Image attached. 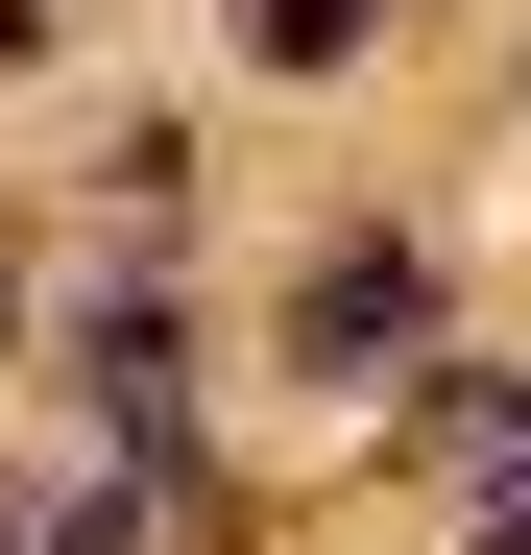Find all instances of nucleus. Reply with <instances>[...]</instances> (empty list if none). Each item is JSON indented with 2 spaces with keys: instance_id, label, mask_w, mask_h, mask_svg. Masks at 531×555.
Returning <instances> with one entry per match:
<instances>
[{
  "instance_id": "1",
  "label": "nucleus",
  "mask_w": 531,
  "mask_h": 555,
  "mask_svg": "<svg viewBox=\"0 0 531 555\" xmlns=\"http://www.w3.org/2000/svg\"><path fill=\"white\" fill-rule=\"evenodd\" d=\"M411 314H435V266H411V242H314V291H290V338H314V387H338V362L387 387V362H411Z\"/></svg>"
},
{
  "instance_id": "2",
  "label": "nucleus",
  "mask_w": 531,
  "mask_h": 555,
  "mask_svg": "<svg viewBox=\"0 0 531 555\" xmlns=\"http://www.w3.org/2000/svg\"><path fill=\"white\" fill-rule=\"evenodd\" d=\"M98 435L145 459V483L194 459V338H169V291H121V314H98Z\"/></svg>"
},
{
  "instance_id": "4",
  "label": "nucleus",
  "mask_w": 531,
  "mask_h": 555,
  "mask_svg": "<svg viewBox=\"0 0 531 555\" xmlns=\"http://www.w3.org/2000/svg\"><path fill=\"white\" fill-rule=\"evenodd\" d=\"M483 555H531V507H507V531H483Z\"/></svg>"
},
{
  "instance_id": "3",
  "label": "nucleus",
  "mask_w": 531,
  "mask_h": 555,
  "mask_svg": "<svg viewBox=\"0 0 531 555\" xmlns=\"http://www.w3.org/2000/svg\"><path fill=\"white\" fill-rule=\"evenodd\" d=\"M363 25H387V0H266L242 49H266V73H338V49H363Z\"/></svg>"
}]
</instances>
